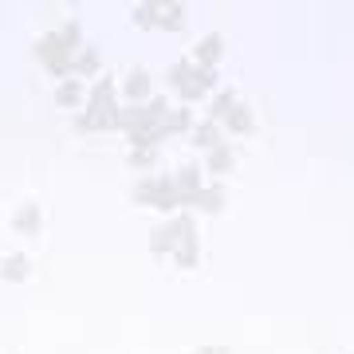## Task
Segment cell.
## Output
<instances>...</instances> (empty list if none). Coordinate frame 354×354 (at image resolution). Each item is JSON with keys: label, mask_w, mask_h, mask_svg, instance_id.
I'll return each instance as SVG.
<instances>
[{"label": "cell", "mask_w": 354, "mask_h": 354, "mask_svg": "<svg viewBox=\"0 0 354 354\" xmlns=\"http://www.w3.org/2000/svg\"><path fill=\"white\" fill-rule=\"evenodd\" d=\"M153 8H158V4L142 0V4H134V8H130V20H134L138 28H153Z\"/></svg>", "instance_id": "19"}, {"label": "cell", "mask_w": 354, "mask_h": 354, "mask_svg": "<svg viewBox=\"0 0 354 354\" xmlns=\"http://www.w3.org/2000/svg\"><path fill=\"white\" fill-rule=\"evenodd\" d=\"M12 228L20 236H39V228H44V213H39L36 201H24L20 209L12 213Z\"/></svg>", "instance_id": "9"}, {"label": "cell", "mask_w": 354, "mask_h": 354, "mask_svg": "<svg viewBox=\"0 0 354 354\" xmlns=\"http://www.w3.org/2000/svg\"><path fill=\"white\" fill-rule=\"evenodd\" d=\"M150 71L146 67H130L127 75H122V83H118V91H122V99L127 102H150Z\"/></svg>", "instance_id": "6"}, {"label": "cell", "mask_w": 354, "mask_h": 354, "mask_svg": "<svg viewBox=\"0 0 354 354\" xmlns=\"http://www.w3.org/2000/svg\"><path fill=\"white\" fill-rule=\"evenodd\" d=\"M127 158H130L134 169H150V165H153V150H130Z\"/></svg>", "instance_id": "21"}, {"label": "cell", "mask_w": 354, "mask_h": 354, "mask_svg": "<svg viewBox=\"0 0 354 354\" xmlns=\"http://www.w3.org/2000/svg\"><path fill=\"white\" fill-rule=\"evenodd\" d=\"M181 213L177 216H169V221H162V225H153L150 228V252L153 256H174V248H177V241H181Z\"/></svg>", "instance_id": "5"}, {"label": "cell", "mask_w": 354, "mask_h": 354, "mask_svg": "<svg viewBox=\"0 0 354 354\" xmlns=\"http://www.w3.org/2000/svg\"><path fill=\"white\" fill-rule=\"evenodd\" d=\"M83 102H87V87H83L75 75L59 79V87H55V106H59V111H79Z\"/></svg>", "instance_id": "8"}, {"label": "cell", "mask_w": 354, "mask_h": 354, "mask_svg": "<svg viewBox=\"0 0 354 354\" xmlns=\"http://www.w3.org/2000/svg\"><path fill=\"white\" fill-rule=\"evenodd\" d=\"M32 276V260L24 252H8L0 260V279H8V283H20V279Z\"/></svg>", "instance_id": "12"}, {"label": "cell", "mask_w": 354, "mask_h": 354, "mask_svg": "<svg viewBox=\"0 0 354 354\" xmlns=\"http://www.w3.org/2000/svg\"><path fill=\"white\" fill-rule=\"evenodd\" d=\"M181 241H177V248H174V260H177V268H197V260H201V244H197V221H193L189 213H181Z\"/></svg>", "instance_id": "3"}, {"label": "cell", "mask_w": 354, "mask_h": 354, "mask_svg": "<svg viewBox=\"0 0 354 354\" xmlns=\"http://www.w3.org/2000/svg\"><path fill=\"white\" fill-rule=\"evenodd\" d=\"M181 24H185V4H158V8H153V28L177 32Z\"/></svg>", "instance_id": "13"}, {"label": "cell", "mask_w": 354, "mask_h": 354, "mask_svg": "<svg viewBox=\"0 0 354 354\" xmlns=\"http://www.w3.org/2000/svg\"><path fill=\"white\" fill-rule=\"evenodd\" d=\"M193 71V59H177L174 67H169V75H165V83H169V87H181V83H185V75H189Z\"/></svg>", "instance_id": "20"}, {"label": "cell", "mask_w": 354, "mask_h": 354, "mask_svg": "<svg viewBox=\"0 0 354 354\" xmlns=\"http://www.w3.org/2000/svg\"><path fill=\"white\" fill-rule=\"evenodd\" d=\"M213 87H216V71H213V67H197V64H193V71L185 75V83L177 87V95H181V102L189 106V102L205 99Z\"/></svg>", "instance_id": "4"}, {"label": "cell", "mask_w": 354, "mask_h": 354, "mask_svg": "<svg viewBox=\"0 0 354 354\" xmlns=\"http://www.w3.org/2000/svg\"><path fill=\"white\" fill-rule=\"evenodd\" d=\"M134 201L150 205V209H158V213H174V209H181L177 189H174V177H142L138 185H134Z\"/></svg>", "instance_id": "2"}, {"label": "cell", "mask_w": 354, "mask_h": 354, "mask_svg": "<svg viewBox=\"0 0 354 354\" xmlns=\"http://www.w3.org/2000/svg\"><path fill=\"white\" fill-rule=\"evenodd\" d=\"M185 130L193 134V111L181 102V106H174L169 118H165V134H185Z\"/></svg>", "instance_id": "16"}, {"label": "cell", "mask_w": 354, "mask_h": 354, "mask_svg": "<svg viewBox=\"0 0 354 354\" xmlns=\"http://www.w3.org/2000/svg\"><path fill=\"white\" fill-rule=\"evenodd\" d=\"M221 127H228L232 134H252V127H256V122H252V111H248L244 102H236V106H232V114H228Z\"/></svg>", "instance_id": "15"}, {"label": "cell", "mask_w": 354, "mask_h": 354, "mask_svg": "<svg viewBox=\"0 0 354 354\" xmlns=\"http://www.w3.org/2000/svg\"><path fill=\"white\" fill-rule=\"evenodd\" d=\"M197 354H232V351H228V346H201Z\"/></svg>", "instance_id": "22"}, {"label": "cell", "mask_w": 354, "mask_h": 354, "mask_svg": "<svg viewBox=\"0 0 354 354\" xmlns=\"http://www.w3.org/2000/svg\"><path fill=\"white\" fill-rule=\"evenodd\" d=\"M193 146H201L205 153L213 150V146H221V142H225V127H221V122H213V118H205V122H197V127H193Z\"/></svg>", "instance_id": "10"}, {"label": "cell", "mask_w": 354, "mask_h": 354, "mask_svg": "<svg viewBox=\"0 0 354 354\" xmlns=\"http://www.w3.org/2000/svg\"><path fill=\"white\" fill-rule=\"evenodd\" d=\"M225 55V36L221 32H209V36H201L197 44H193V64L197 67H216V59Z\"/></svg>", "instance_id": "7"}, {"label": "cell", "mask_w": 354, "mask_h": 354, "mask_svg": "<svg viewBox=\"0 0 354 354\" xmlns=\"http://www.w3.org/2000/svg\"><path fill=\"white\" fill-rule=\"evenodd\" d=\"M95 71H99V51L87 44V48L75 55V67H71V75L79 79V75H95Z\"/></svg>", "instance_id": "18"}, {"label": "cell", "mask_w": 354, "mask_h": 354, "mask_svg": "<svg viewBox=\"0 0 354 354\" xmlns=\"http://www.w3.org/2000/svg\"><path fill=\"white\" fill-rule=\"evenodd\" d=\"M228 205V193L221 181H213V185H205L201 193H197V201H193V209H201V213H225Z\"/></svg>", "instance_id": "11"}, {"label": "cell", "mask_w": 354, "mask_h": 354, "mask_svg": "<svg viewBox=\"0 0 354 354\" xmlns=\"http://www.w3.org/2000/svg\"><path fill=\"white\" fill-rule=\"evenodd\" d=\"M232 165H236V153H232L228 142H221V146H213V150L205 153V169H209V174H228Z\"/></svg>", "instance_id": "14"}, {"label": "cell", "mask_w": 354, "mask_h": 354, "mask_svg": "<svg viewBox=\"0 0 354 354\" xmlns=\"http://www.w3.org/2000/svg\"><path fill=\"white\" fill-rule=\"evenodd\" d=\"M236 95H232V91H216L213 95V102H209V118H213V122H225L228 114H232V106H236Z\"/></svg>", "instance_id": "17"}, {"label": "cell", "mask_w": 354, "mask_h": 354, "mask_svg": "<svg viewBox=\"0 0 354 354\" xmlns=\"http://www.w3.org/2000/svg\"><path fill=\"white\" fill-rule=\"evenodd\" d=\"M36 59L44 67H48L51 75L59 79H71V67H75V51H71V44L64 39V32L59 28H51V32H44V36L36 39Z\"/></svg>", "instance_id": "1"}]
</instances>
